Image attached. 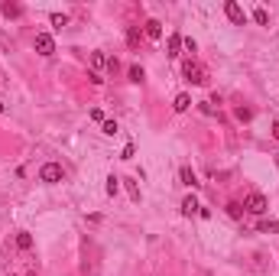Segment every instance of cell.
<instances>
[{"mask_svg":"<svg viewBox=\"0 0 279 276\" xmlns=\"http://www.w3.org/2000/svg\"><path fill=\"white\" fill-rule=\"evenodd\" d=\"M266 208H269V202H266L263 192H250V195L243 198V211H250V215H263Z\"/></svg>","mask_w":279,"mask_h":276,"instance_id":"1","label":"cell"},{"mask_svg":"<svg viewBox=\"0 0 279 276\" xmlns=\"http://www.w3.org/2000/svg\"><path fill=\"white\" fill-rule=\"evenodd\" d=\"M65 179V169L59 163H46L43 169H39V182H46V185H56V182H62Z\"/></svg>","mask_w":279,"mask_h":276,"instance_id":"2","label":"cell"},{"mask_svg":"<svg viewBox=\"0 0 279 276\" xmlns=\"http://www.w3.org/2000/svg\"><path fill=\"white\" fill-rule=\"evenodd\" d=\"M182 72H185V78L192 81V85H205V81H208V72L198 65V62H192V59H188L185 65H182Z\"/></svg>","mask_w":279,"mask_h":276,"instance_id":"3","label":"cell"},{"mask_svg":"<svg viewBox=\"0 0 279 276\" xmlns=\"http://www.w3.org/2000/svg\"><path fill=\"white\" fill-rule=\"evenodd\" d=\"M224 13H227V20H230V23H237V26L247 23V13H243V7L234 4V0H227V4H224Z\"/></svg>","mask_w":279,"mask_h":276,"instance_id":"4","label":"cell"},{"mask_svg":"<svg viewBox=\"0 0 279 276\" xmlns=\"http://www.w3.org/2000/svg\"><path fill=\"white\" fill-rule=\"evenodd\" d=\"M36 52L39 55H52L56 52V39H52L49 33H36Z\"/></svg>","mask_w":279,"mask_h":276,"instance_id":"5","label":"cell"},{"mask_svg":"<svg viewBox=\"0 0 279 276\" xmlns=\"http://www.w3.org/2000/svg\"><path fill=\"white\" fill-rule=\"evenodd\" d=\"M0 13H4L7 20H20L23 17V4H0Z\"/></svg>","mask_w":279,"mask_h":276,"instance_id":"6","label":"cell"},{"mask_svg":"<svg viewBox=\"0 0 279 276\" xmlns=\"http://www.w3.org/2000/svg\"><path fill=\"white\" fill-rule=\"evenodd\" d=\"M198 208H201V205H198V198H195V195L182 198V215H188V218H192V215H195V211H198Z\"/></svg>","mask_w":279,"mask_h":276,"instance_id":"7","label":"cell"},{"mask_svg":"<svg viewBox=\"0 0 279 276\" xmlns=\"http://www.w3.org/2000/svg\"><path fill=\"white\" fill-rule=\"evenodd\" d=\"M172 107H175V110H179V114H185V110H188V107H192V98H188V94H185V91H182V94H175V101H172Z\"/></svg>","mask_w":279,"mask_h":276,"instance_id":"8","label":"cell"},{"mask_svg":"<svg viewBox=\"0 0 279 276\" xmlns=\"http://www.w3.org/2000/svg\"><path fill=\"white\" fill-rule=\"evenodd\" d=\"M179 179H182V185H192V189L198 185V176H195L188 166H182V169H179Z\"/></svg>","mask_w":279,"mask_h":276,"instance_id":"9","label":"cell"},{"mask_svg":"<svg viewBox=\"0 0 279 276\" xmlns=\"http://www.w3.org/2000/svg\"><path fill=\"white\" fill-rule=\"evenodd\" d=\"M17 247L20 250H33V234L30 231H17Z\"/></svg>","mask_w":279,"mask_h":276,"instance_id":"10","label":"cell"},{"mask_svg":"<svg viewBox=\"0 0 279 276\" xmlns=\"http://www.w3.org/2000/svg\"><path fill=\"white\" fill-rule=\"evenodd\" d=\"M179 49H182V36H179V33H172V36H169V46H166V55H172V59H175Z\"/></svg>","mask_w":279,"mask_h":276,"instance_id":"11","label":"cell"},{"mask_svg":"<svg viewBox=\"0 0 279 276\" xmlns=\"http://www.w3.org/2000/svg\"><path fill=\"white\" fill-rule=\"evenodd\" d=\"M224 211H227V218H234V221L243 218V205L240 202H227V205H224Z\"/></svg>","mask_w":279,"mask_h":276,"instance_id":"12","label":"cell"},{"mask_svg":"<svg viewBox=\"0 0 279 276\" xmlns=\"http://www.w3.org/2000/svg\"><path fill=\"white\" fill-rule=\"evenodd\" d=\"M146 36L149 39H159L162 36V23H159V20H146Z\"/></svg>","mask_w":279,"mask_h":276,"instance_id":"13","label":"cell"},{"mask_svg":"<svg viewBox=\"0 0 279 276\" xmlns=\"http://www.w3.org/2000/svg\"><path fill=\"white\" fill-rule=\"evenodd\" d=\"M127 75H130L133 85H143V78H146V72H143L140 65H130V68H127Z\"/></svg>","mask_w":279,"mask_h":276,"instance_id":"14","label":"cell"},{"mask_svg":"<svg viewBox=\"0 0 279 276\" xmlns=\"http://www.w3.org/2000/svg\"><path fill=\"white\" fill-rule=\"evenodd\" d=\"M253 20H256L260 26H269V13L263 10V7H256V10H253Z\"/></svg>","mask_w":279,"mask_h":276,"instance_id":"15","label":"cell"},{"mask_svg":"<svg viewBox=\"0 0 279 276\" xmlns=\"http://www.w3.org/2000/svg\"><path fill=\"white\" fill-rule=\"evenodd\" d=\"M52 26H56V30H62V26H69V17H65V13H52Z\"/></svg>","mask_w":279,"mask_h":276,"instance_id":"16","label":"cell"},{"mask_svg":"<svg viewBox=\"0 0 279 276\" xmlns=\"http://www.w3.org/2000/svg\"><path fill=\"white\" fill-rule=\"evenodd\" d=\"M117 189H120V179L117 176H107V195H117Z\"/></svg>","mask_w":279,"mask_h":276,"instance_id":"17","label":"cell"},{"mask_svg":"<svg viewBox=\"0 0 279 276\" xmlns=\"http://www.w3.org/2000/svg\"><path fill=\"white\" fill-rule=\"evenodd\" d=\"M237 120H240V123L253 120V110H250V107H237Z\"/></svg>","mask_w":279,"mask_h":276,"instance_id":"18","label":"cell"},{"mask_svg":"<svg viewBox=\"0 0 279 276\" xmlns=\"http://www.w3.org/2000/svg\"><path fill=\"white\" fill-rule=\"evenodd\" d=\"M91 65H94V68H104V65H107L104 52H91Z\"/></svg>","mask_w":279,"mask_h":276,"instance_id":"19","label":"cell"},{"mask_svg":"<svg viewBox=\"0 0 279 276\" xmlns=\"http://www.w3.org/2000/svg\"><path fill=\"white\" fill-rule=\"evenodd\" d=\"M127 43H130V49H137V46H140V33L130 30V33H127Z\"/></svg>","mask_w":279,"mask_h":276,"instance_id":"20","label":"cell"},{"mask_svg":"<svg viewBox=\"0 0 279 276\" xmlns=\"http://www.w3.org/2000/svg\"><path fill=\"white\" fill-rule=\"evenodd\" d=\"M101 127H104V133H107V136H114V133H117V120H104Z\"/></svg>","mask_w":279,"mask_h":276,"instance_id":"21","label":"cell"},{"mask_svg":"<svg viewBox=\"0 0 279 276\" xmlns=\"http://www.w3.org/2000/svg\"><path fill=\"white\" fill-rule=\"evenodd\" d=\"M107 72L117 75V72H120V62H117V59H107Z\"/></svg>","mask_w":279,"mask_h":276,"instance_id":"22","label":"cell"},{"mask_svg":"<svg viewBox=\"0 0 279 276\" xmlns=\"http://www.w3.org/2000/svg\"><path fill=\"white\" fill-rule=\"evenodd\" d=\"M273 140H279V120H273Z\"/></svg>","mask_w":279,"mask_h":276,"instance_id":"23","label":"cell"},{"mask_svg":"<svg viewBox=\"0 0 279 276\" xmlns=\"http://www.w3.org/2000/svg\"><path fill=\"white\" fill-rule=\"evenodd\" d=\"M0 114H4V104H0Z\"/></svg>","mask_w":279,"mask_h":276,"instance_id":"24","label":"cell"},{"mask_svg":"<svg viewBox=\"0 0 279 276\" xmlns=\"http://www.w3.org/2000/svg\"><path fill=\"white\" fill-rule=\"evenodd\" d=\"M276 231H279V221H276Z\"/></svg>","mask_w":279,"mask_h":276,"instance_id":"25","label":"cell"},{"mask_svg":"<svg viewBox=\"0 0 279 276\" xmlns=\"http://www.w3.org/2000/svg\"><path fill=\"white\" fill-rule=\"evenodd\" d=\"M10 276H13V273H10Z\"/></svg>","mask_w":279,"mask_h":276,"instance_id":"26","label":"cell"}]
</instances>
